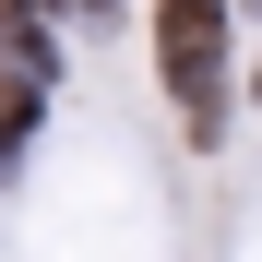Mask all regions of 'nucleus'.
Returning <instances> with one entry per match:
<instances>
[{
	"label": "nucleus",
	"mask_w": 262,
	"mask_h": 262,
	"mask_svg": "<svg viewBox=\"0 0 262 262\" xmlns=\"http://www.w3.org/2000/svg\"><path fill=\"white\" fill-rule=\"evenodd\" d=\"M155 72L179 96L191 143L227 131V0H155Z\"/></svg>",
	"instance_id": "1"
},
{
	"label": "nucleus",
	"mask_w": 262,
	"mask_h": 262,
	"mask_svg": "<svg viewBox=\"0 0 262 262\" xmlns=\"http://www.w3.org/2000/svg\"><path fill=\"white\" fill-rule=\"evenodd\" d=\"M0 48H12V72H24V83L48 72V36H36V12H24V0H0Z\"/></svg>",
	"instance_id": "2"
},
{
	"label": "nucleus",
	"mask_w": 262,
	"mask_h": 262,
	"mask_svg": "<svg viewBox=\"0 0 262 262\" xmlns=\"http://www.w3.org/2000/svg\"><path fill=\"white\" fill-rule=\"evenodd\" d=\"M24 131H36V83L12 72V83H0V155H12V143H24Z\"/></svg>",
	"instance_id": "3"
},
{
	"label": "nucleus",
	"mask_w": 262,
	"mask_h": 262,
	"mask_svg": "<svg viewBox=\"0 0 262 262\" xmlns=\"http://www.w3.org/2000/svg\"><path fill=\"white\" fill-rule=\"evenodd\" d=\"M24 12H36V0H24Z\"/></svg>",
	"instance_id": "4"
}]
</instances>
